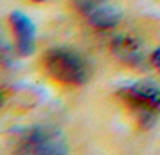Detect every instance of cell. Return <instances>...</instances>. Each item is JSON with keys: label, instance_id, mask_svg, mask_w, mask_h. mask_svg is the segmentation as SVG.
<instances>
[{"label": "cell", "instance_id": "obj_1", "mask_svg": "<svg viewBox=\"0 0 160 155\" xmlns=\"http://www.w3.org/2000/svg\"><path fill=\"white\" fill-rule=\"evenodd\" d=\"M45 69L54 80L68 85H83L90 78V65L79 52L67 47H52L45 52Z\"/></svg>", "mask_w": 160, "mask_h": 155}, {"label": "cell", "instance_id": "obj_2", "mask_svg": "<svg viewBox=\"0 0 160 155\" xmlns=\"http://www.w3.org/2000/svg\"><path fill=\"white\" fill-rule=\"evenodd\" d=\"M16 153L31 155H63L68 153L65 135L51 125H36L25 128L16 141Z\"/></svg>", "mask_w": 160, "mask_h": 155}, {"label": "cell", "instance_id": "obj_3", "mask_svg": "<svg viewBox=\"0 0 160 155\" xmlns=\"http://www.w3.org/2000/svg\"><path fill=\"white\" fill-rule=\"evenodd\" d=\"M119 96L124 103L135 110H157L160 112V85L153 80L126 83L119 87Z\"/></svg>", "mask_w": 160, "mask_h": 155}, {"label": "cell", "instance_id": "obj_4", "mask_svg": "<svg viewBox=\"0 0 160 155\" xmlns=\"http://www.w3.org/2000/svg\"><path fill=\"white\" fill-rule=\"evenodd\" d=\"M112 52L115 54L122 63L133 69H144L148 63L146 47L142 40L135 34H119L112 42Z\"/></svg>", "mask_w": 160, "mask_h": 155}, {"label": "cell", "instance_id": "obj_5", "mask_svg": "<svg viewBox=\"0 0 160 155\" xmlns=\"http://www.w3.org/2000/svg\"><path fill=\"white\" fill-rule=\"evenodd\" d=\"M9 22L16 34V49L22 56H29L36 49V27L27 15L15 11L9 15Z\"/></svg>", "mask_w": 160, "mask_h": 155}, {"label": "cell", "instance_id": "obj_6", "mask_svg": "<svg viewBox=\"0 0 160 155\" xmlns=\"http://www.w3.org/2000/svg\"><path fill=\"white\" fill-rule=\"evenodd\" d=\"M88 18V22L94 25L95 29L101 31H108L113 29L119 25L121 18H122V11L117 8V6H112V4H101L99 8L92 9L88 15H85Z\"/></svg>", "mask_w": 160, "mask_h": 155}, {"label": "cell", "instance_id": "obj_7", "mask_svg": "<svg viewBox=\"0 0 160 155\" xmlns=\"http://www.w3.org/2000/svg\"><path fill=\"white\" fill-rule=\"evenodd\" d=\"M74 6H76V9H79L83 15H88L92 9L99 8L101 4H106L108 0H72Z\"/></svg>", "mask_w": 160, "mask_h": 155}, {"label": "cell", "instance_id": "obj_8", "mask_svg": "<svg viewBox=\"0 0 160 155\" xmlns=\"http://www.w3.org/2000/svg\"><path fill=\"white\" fill-rule=\"evenodd\" d=\"M151 63H153V65H155V67H157V69L160 70V47L153 51V54H151Z\"/></svg>", "mask_w": 160, "mask_h": 155}, {"label": "cell", "instance_id": "obj_9", "mask_svg": "<svg viewBox=\"0 0 160 155\" xmlns=\"http://www.w3.org/2000/svg\"><path fill=\"white\" fill-rule=\"evenodd\" d=\"M34 2H47V0H34Z\"/></svg>", "mask_w": 160, "mask_h": 155}]
</instances>
